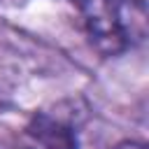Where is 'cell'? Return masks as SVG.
I'll return each instance as SVG.
<instances>
[{"mask_svg": "<svg viewBox=\"0 0 149 149\" xmlns=\"http://www.w3.org/2000/svg\"><path fill=\"white\" fill-rule=\"evenodd\" d=\"M109 149H147V144L137 142V140H126V142H119V144H114Z\"/></svg>", "mask_w": 149, "mask_h": 149, "instance_id": "3", "label": "cell"}, {"mask_svg": "<svg viewBox=\"0 0 149 149\" xmlns=\"http://www.w3.org/2000/svg\"><path fill=\"white\" fill-rule=\"evenodd\" d=\"M86 119V107L79 100L61 102L33 116L28 135L42 149H79V128Z\"/></svg>", "mask_w": 149, "mask_h": 149, "instance_id": "2", "label": "cell"}, {"mask_svg": "<svg viewBox=\"0 0 149 149\" xmlns=\"http://www.w3.org/2000/svg\"><path fill=\"white\" fill-rule=\"evenodd\" d=\"M91 47L102 56H121L147 40L144 0H74Z\"/></svg>", "mask_w": 149, "mask_h": 149, "instance_id": "1", "label": "cell"}]
</instances>
